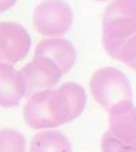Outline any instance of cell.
Here are the masks:
<instances>
[{
  "label": "cell",
  "mask_w": 136,
  "mask_h": 152,
  "mask_svg": "<svg viewBox=\"0 0 136 152\" xmlns=\"http://www.w3.org/2000/svg\"><path fill=\"white\" fill-rule=\"evenodd\" d=\"M86 102L82 86L68 82L56 90H44L31 96L24 107L23 116L32 129L57 127L80 116Z\"/></svg>",
  "instance_id": "obj_1"
},
{
  "label": "cell",
  "mask_w": 136,
  "mask_h": 152,
  "mask_svg": "<svg viewBox=\"0 0 136 152\" xmlns=\"http://www.w3.org/2000/svg\"><path fill=\"white\" fill-rule=\"evenodd\" d=\"M102 30L105 50L118 60L126 42L136 34V0H113L105 11Z\"/></svg>",
  "instance_id": "obj_2"
},
{
  "label": "cell",
  "mask_w": 136,
  "mask_h": 152,
  "mask_svg": "<svg viewBox=\"0 0 136 152\" xmlns=\"http://www.w3.org/2000/svg\"><path fill=\"white\" fill-rule=\"evenodd\" d=\"M90 88L95 101L107 111L121 101H132L129 79L121 70L112 66L97 69L91 77Z\"/></svg>",
  "instance_id": "obj_3"
},
{
  "label": "cell",
  "mask_w": 136,
  "mask_h": 152,
  "mask_svg": "<svg viewBox=\"0 0 136 152\" xmlns=\"http://www.w3.org/2000/svg\"><path fill=\"white\" fill-rule=\"evenodd\" d=\"M72 21V9L63 0H45L34 12V26L44 36L64 35L69 30Z\"/></svg>",
  "instance_id": "obj_4"
},
{
  "label": "cell",
  "mask_w": 136,
  "mask_h": 152,
  "mask_svg": "<svg viewBox=\"0 0 136 152\" xmlns=\"http://www.w3.org/2000/svg\"><path fill=\"white\" fill-rule=\"evenodd\" d=\"M18 72L23 95L28 98L44 90L51 89L59 83L62 76L58 66L44 57H34Z\"/></svg>",
  "instance_id": "obj_5"
},
{
  "label": "cell",
  "mask_w": 136,
  "mask_h": 152,
  "mask_svg": "<svg viewBox=\"0 0 136 152\" xmlns=\"http://www.w3.org/2000/svg\"><path fill=\"white\" fill-rule=\"evenodd\" d=\"M31 48L26 28L15 22H0V63L15 65L25 58Z\"/></svg>",
  "instance_id": "obj_6"
},
{
  "label": "cell",
  "mask_w": 136,
  "mask_h": 152,
  "mask_svg": "<svg viewBox=\"0 0 136 152\" xmlns=\"http://www.w3.org/2000/svg\"><path fill=\"white\" fill-rule=\"evenodd\" d=\"M110 128L106 131L121 142L136 139V107L131 101H121L110 108Z\"/></svg>",
  "instance_id": "obj_7"
},
{
  "label": "cell",
  "mask_w": 136,
  "mask_h": 152,
  "mask_svg": "<svg viewBox=\"0 0 136 152\" xmlns=\"http://www.w3.org/2000/svg\"><path fill=\"white\" fill-rule=\"evenodd\" d=\"M34 57H44L53 62L63 75L67 73L75 63L76 50L67 39L50 38L38 43L34 51Z\"/></svg>",
  "instance_id": "obj_8"
},
{
  "label": "cell",
  "mask_w": 136,
  "mask_h": 152,
  "mask_svg": "<svg viewBox=\"0 0 136 152\" xmlns=\"http://www.w3.org/2000/svg\"><path fill=\"white\" fill-rule=\"evenodd\" d=\"M22 97L24 95L19 72L12 65L0 63V107H17Z\"/></svg>",
  "instance_id": "obj_9"
},
{
  "label": "cell",
  "mask_w": 136,
  "mask_h": 152,
  "mask_svg": "<svg viewBox=\"0 0 136 152\" xmlns=\"http://www.w3.org/2000/svg\"><path fill=\"white\" fill-rule=\"evenodd\" d=\"M30 152H72L71 142L58 130L37 133L32 138Z\"/></svg>",
  "instance_id": "obj_10"
},
{
  "label": "cell",
  "mask_w": 136,
  "mask_h": 152,
  "mask_svg": "<svg viewBox=\"0 0 136 152\" xmlns=\"http://www.w3.org/2000/svg\"><path fill=\"white\" fill-rule=\"evenodd\" d=\"M26 139L12 128L0 129V152H25Z\"/></svg>",
  "instance_id": "obj_11"
},
{
  "label": "cell",
  "mask_w": 136,
  "mask_h": 152,
  "mask_svg": "<svg viewBox=\"0 0 136 152\" xmlns=\"http://www.w3.org/2000/svg\"><path fill=\"white\" fill-rule=\"evenodd\" d=\"M101 147L103 152H136V139L128 142H121L105 132L102 137Z\"/></svg>",
  "instance_id": "obj_12"
},
{
  "label": "cell",
  "mask_w": 136,
  "mask_h": 152,
  "mask_svg": "<svg viewBox=\"0 0 136 152\" xmlns=\"http://www.w3.org/2000/svg\"><path fill=\"white\" fill-rule=\"evenodd\" d=\"M17 0H0V12H6L7 10L12 8Z\"/></svg>",
  "instance_id": "obj_13"
},
{
  "label": "cell",
  "mask_w": 136,
  "mask_h": 152,
  "mask_svg": "<svg viewBox=\"0 0 136 152\" xmlns=\"http://www.w3.org/2000/svg\"><path fill=\"white\" fill-rule=\"evenodd\" d=\"M126 66H129V68L132 69L133 70L136 71V54L132 57V59H131L130 61H129L128 63L126 64Z\"/></svg>",
  "instance_id": "obj_14"
},
{
  "label": "cell",
  "mask_w": 136,
  "mask_h": 152,
  "mask_svg": "<svg viewBox=\"0 0 136 152\" xmlns=\"http://www.w3.org/2000/svg\"><path fill=\"white\" fill-rule=\"evenodd\" d=\"M96 1H99V2H107V1H109V0H96Z\"/></svg>",
  "instance_id": "obj_15"
}]
</instances>
